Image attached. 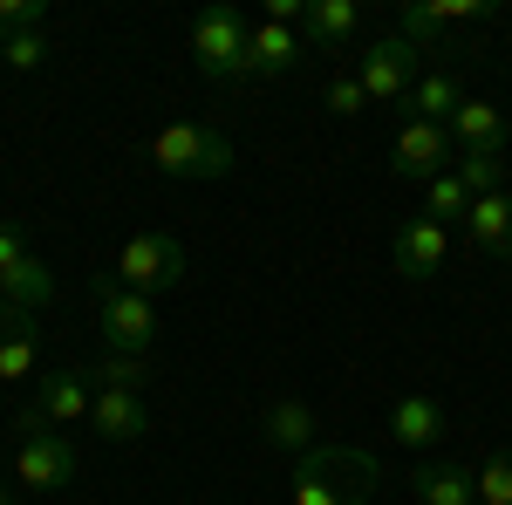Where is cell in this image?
<instances>
[{
	"instance_id": "obj_10",
	"label": "cell",
	"mask_w": 512,
	"mask_h": 505,
	"mask_svg": "<svg viewBox=\"0 0 512 505\" xmlns=\"http://www.w3.org/2000/svg\"><path fill=\"white\" fill-rule=\"evenodd\" d=\"M390 260L396 273H410V280H437L444 260H451V233L437 226V219H403L390 239Z\"/></svg>"
},
{
	"instance_id": "obj_27",
	"label": "cell",
	"mask_w": 512,
	"mask_h": 505,
	"mask_svg": "<svg viewBox=\"0 0 512 505\" xmlns=\"http://www.w3.org/2000/svg\"><path fill=\"white\" fill-rule=\"evenodd\" d=\"M0 62H7L14 76H35L41 62H48V41H41V28H35V35H14V41H0Z\"/></svg>"
},
{
	"instance_id": "obj_29",
	"label": "cell",
	"mask_w": 512,
	"mask_h": 505,
	"mask_svg": "<svg viewBox=\"0 0 512 505\" xmlns=\"http://www.w3.org/2000/svg\"><path fill=\"white\" fill-rule=\"evenodd\" d=\"M437 21L458 35V28H478V21H492V0H431Z\"/></svg>"
},
{
	"instance_id": "obj_9",
	"label": "cell",
	"mask_w": 512,
	"mask_h": 505,
	"mask_svg": "<svg viewBox=\"0 0 512 505\" xmlns=\"http://www.w3.org/2000/svg\"><path fill=\"white\" fill-rule=\"evenodd\" d=\"M21 485L28 492H62V485H76V437H55V430H41V437H21Z\"/></svg>"
},
{
	"instance_id": "obj_2",
	"label": "cell",
	"mask_w": 512,
	"mask_h": 505,
	"mask_svg": "<svg viewBox=\"0 0 512 505\" xmlns=\"http://www.w3.org/2000/svg\"><path fill=\"white\" fill-rule=\"evenodd\" d=\"M192 55L212 82H253V28H246V14L212 0L192 21Z\"/></svg>"
},
{
	"instance_id": "obj_1",
	"label": "cell",
	"mask_w": 512,
	"mask_h": 505,
	"mask_svg": "<svg viewBox=\"0 0 512 505\" xmlns=\"http://www.w3.org/2000/svg\"><path fill=\"white\" fill-rule=\"evenodd\" d=\"M376 492V458L349 444H315L294 458V505H369Z\"/></svg>"
},
{
	"instance_id": "obj_24",
	"label": "cell",
	"mask_w": 512,
	"mask_h": 505,
	"mask_svg": "<svg viewBox=\"0 0 512 505\" xmlns=\"http://www.w3.org/2000/svg\"><path fill=\"white\" fill-rule=\"evenodd\" d=\"M478 505H512V444L485 451V465H478Z\"/></svg>"
},
{
	"instance_id": "obj_11",
	"label": "cell",
	"mask_w": 512,
	"mask_h": 505,
	"mask_svg": "<svg viewBox=\"0 0 512 505\" xmlns=\"http://www.w3.org/2000/svg\"><path fill=\"white\" fill-rule=\"evenodd\" d=\"M35 403L48 424H76V417H89L96 410V383H89V369H48V376H35Z\"/></svg>"
},
{
	"instance_id": "obj_20",
	"label": "cell",
	"mask_w": 512,
	"mask_h": 505,
	"mask_svg": "<svg viewBox=\"0 0 512 505\" xmlns=\"http://www.w3.org/2000/svg\"><path fill=\"white\" fill-rule=\"evenodd\" d=\"M355 28H362L355 0H308V14H301V35L315 41V48H342Z\"/></svg>"
},
{
	"instance_id": "obj_23",
	"label": "cell",
	"mask_w": 512,
	"mask_h": 505,
	"mask_svg": "<svg viewBox=\"0 0 512 505\" xmlns=\"http://www.w3.org/2000/svg\"><path fill=\"white\" fill-rule=\"evenodd\" d=\"M424 219H437L451 233V219H472V192L458 185V171H444L437 185H424Z\"/></svg>"
},
{
	"instance_id": "obj_17",
	"label": "cell",
	"mask_w": 512,
	"mask_h": 505,
	"mask_svg": "<svg viewBox=\"0 0 512 505\" xmlns=\"http://www.w3.org/2000/svg\"><path fill=\"white\" fill-rule=\"evenodd\" d=\"M410 485H417V499H424V505H478V471L458 465V458H437V465H424Z\"/></svg>"
},
{
	"instance_id": "obj_19",
	"label": "cell",
	"mask_w": 512,
	"mask_h": 505,
	"mask_svg": "<svg viewBox=\"0 0 512 505\" xmlns=\"http://www.w3.org/2000/svg\"><path fill=\"white\" fill-rule=\"evenodd\" d=\"M403 110H417L424 123H444V130H451V117L465 110V96H458V76H444V69H424V76H417V89L403 96Z\"/></svg>"
},
{
	"instance_id": "obj_22",
	"label": "cell",
	"mask_w": 512,
	"mask_h": 505,
	"mask_svg": "<svg viewBox=\"0 0 512 505\" xmlns=\"http://www.w3.org/2000/svg\"><path fill=\"white\" fill-rule=\"evenodd\" d=\"M451 171H458V185H465L472 198L506 192V144H492V151H465Z\"/></svg>"
},
{
	"instance_id": "obj_13",
	"label": "cell",
	"mask_w": 512,
	"mask_h": 505,
	"mask_svg": "<svg viewBox=\"0 0 512 505\" xmlns=\"http://www.w3.org/2000/svg\"><path fill=\"white\" fill-rule=\"evenodd\" d=\"M390 437L410 444V451H431L437 437H451V417H444V403H437L431 389H410V396L390 403Z\"/></svg>"
},
{
	"instance_id": "obj_26",
	"label": "cell",
	"mask_w": 512,
	"mask_h": 505,
	"mask_svg": "<svg viewBox=\"0 0 512 505\" xmlns=\"http://www.w3.org/2000/svg\"><path fill=\"white\" fill-rule=\"evenodd\" d=\"M41 21H48V0H0V41L35 35Z\"/></svg>"
},
{
	"instance_id": "obj_28",
	"label": "cell",
	"mask_w": 512,
	"mask_h": 505,
	"mask_svg": "<svg viewBox=\"0 0 512 505\" xmlns=\"http://www.w3.org/2000/svg\"><path fill=\"white\" fill-rule=\"evenodd\" d=\"M321 96H328V110H335V117H362V110H369V89H362V76H349V69H342V76H328Z\"/></svg>"
},
{
	"instance_id": "obj_18",
	"label": "cell",
	"mask_w": 512,
	"mask_h": 505,
	"mask_svg": "<svg viewBox=\"0 0 512 505\" xmlns=\"http://www.w3.org/2000/svg\"><path fill=\"white\" fill-rule=\"evenodd\" d=\"M301 69V28L260 21L253 28V76H294Z\"/></svg>"
},
{
	"instance_id": "obj_6",
	"label": "cell",
	"mask_w": 512,
	"mask_h": 505,
	"mask_svg": "<svg viewBox=\"0 0 512 505\" xmlns=\"http://www.w3.org/2000/svg\"><path fill=\"white\" fill-rule=\"evenodd\" d=\"M451 164H458V144H451L444 123L403 117V130H396V144H390V171H396V178H410V185H437Z\"/></svg>"
},
{
	"instance_id": "obj_15",
	"label": "cell",
	"mask_w": 512,
	"mask_h": 505,
	"mask_svg": "<svg viewBox=\"0 0 512 505\" xmlns=\"http://www.w3.org/2000/svg\"><path fill=\"white\" fill-rule=\"evenodd\" d=\"M89 424H96V437H110V444H137L151 430V417H144V396L137 389H96Z\"/></svg>"
},
{
	"instance_id": "obj_5",
	"label": "cell",
	"mask_w": 512,
	"mask_h": 505,
	"mask_svg": "<svg viewBox=\"0 0 512 505\" xmlns=\"http://www.w3.org/2000/svg\"><path fill=\"white\" fill-rule=\"evenodd\" d=\"M117 280L130 294H171V287H185V246L171 233H130L117 253Z\"/></svg>"
},
{
	"instance_id": "obj_8",
	"label": "cell",
	"mask_w": 512,
	"mask_h": 505,
	"mask_svg": "<svg viewBox=\"0 0 512 505\" xmlns=\"http://www.w3.org/2000/svg\"><path fill=\"white\" fill-rule=\"evenodd\" d=\"M0 301H14V308H28V314L55 301V273L21 246L14 226H0Z\"/></svg>"
},
{
	"instance_id": "obj_30",
	"label": "cell",
	"mask_w": 512,
	"mask_h": 505,
	"mask_svg": "<svg viewBox=\"0 0 512 505\" xmlns=\"http://www.w3.org/2000/svg\"><path fill=\"white\" fill-rule=\"evenodd\" d=\"M7 499H14V492H7V478H0V505H7Z\"/></svg>"
},
{
	"instance_id": "obj_4",
	"label": "cell",
	"mask_w": 512,
	"mask_h": 505,
	"mask_svg": "<svg viewBox=\"0 0 512 505\" xmlns=\"http://www.w3.org/2000/svg\"><path fill=\"white\" fill-rule=\"evenodd\" d=\"M96 328H103L110 355H151V342H158V308L103 273L96 280Z\"/></svg>"
},
{
	"instance_id": "obj_21",
	"label": "cell",
	"mask_w": 512,
	"mask_h": 505,
	"mask_svg": "<svg viewBox=\"0 0 512 505\" xmlns=\"http://www.w3.org/2000/svg\"><path fill=\"white\" fill-rule=\"evenodd\" d=\"M506 123H512V117L499 110V103H478V96H465V110L451 117V137H458L465 151H492V144H506V137H512Z\"/></svg>"
},
{
	"instance_id": "obj_7",
	"label": "cell",
	"mask_w": 512,
	"mask_h": 505,
	"mask_svg": "<svg viewBox=\"0 0 512 505\" xmlns=\"http://www.w3.org/2000/svg\"><path fill=\"white\" fill-rule=\"evenodd\" d=\"M355 76L369 89V103H403V96L417 89V76H424V55L403 35H383V41H369V48L355 55Z\"/></svg>"
},
{
	"instance_id": "obj_3",
	"label": "cell",
	"mask_w": 512,
	"mask_h": 505,
	"mask_svg": "<svg viewBox=\"0 0 512 505\" xmlns=\"http://www.w3.org/2000/svg\"><path fill=\"white\" fill-rule=\"evenodd\" d=\"M151 164L164 178H226L233 171V137L212 123H164L151 137Z\"/></svg>"
},
{
	"instance_id": "obj_25",
	"label": "cell",
	"mask_w": 512,
	"mask_h": 505,
	"mask_svg": "<svg viewBox=\"0 0 512 505\" xmlns=\"http://www.w3.org/2000/svg\"><path fill=\"white\" fill-rule=\"evenodd\" d=\"M89 383L96 389H144V355H103L89 369Z\"/></svg>"
},
{
	"instance_id": "obj_12",
	"label": "cell",
	"mask_w": 512,
	"mask_h": 505,
	"mask_svg": "<svg viewBox=\"0 0 512 505\" xmlns=\"http://www.w3.org/2000/svg\"><path fill=\"white\" fill-rule=\"evenodd\" d=\"M35 362H41V328L28 308L0 301V383H35Z\"/></svg>"
},
{
	"instance_id": "obj_14",
	"label": "cell",
	"mask_w": 512,
	"mask_h": 505,
	"mask_svg": "<svg viewBox=\"0 0 512 505\" xmlns=\"http://www.w3.org/2000/svg\"><path fill=\"white\" fill-rule=\"evenodd\" d=\"M260 430H267V444H274L280 458H308V451H315V410H308L301 396H274L267 417H260Z\"/></svg>"
},
{
	"instance_id": "obj_16",
	"label": "cell",
	"mask_w": 512,
	"mask_h": 505,
	"mask_svg": "<svg viewBox=\"0 0 512 505\" xmlns=\"http://www.w3.org/2000/svg\"><path fill=\"white\" fill-rule=\"evenodd\" d=\"M465 239H472L485 260H512V192L472 198V219H465Z\"/></svg>"
}]
</instances>
